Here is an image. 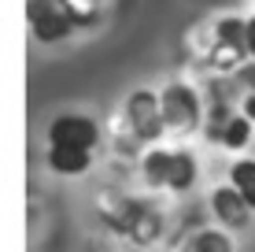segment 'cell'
Instances as JSON below:
<instances>
[{
    "instance_id": "obj_1",
    "label": "cell",
    "mask_w": 255,
    "mask_h": 252,
    "mask_svg": "<svg viewBox=\"0 0 255 252\" xmlns=\"http://www.w3.org/2000/svg\"><path fill=\"white\" fill-rule=\"evenodd\" d=\"M196 156L189 149H152L144 156V178L152 186H163V189H174V193H189L196 186Z\"/></svg>"
},
{
    "instance_id": "obj_2",
    "label": "cell",
    "mask_w": 255,
    "mask_h": 252,
    "mask_svg": "<svg viewBox=\"0 0 255 252\" xmlns=\"http://www.w3.org/2000/svg\"><path fill=\"white\" fill-rule=\"evenodd\" d=\"M248 19H222L215 26V48H211V67L215 71H241L248 59Z\"/></svg>"
},
{
    "instance_id": "obj_3",
    "label": "cell",
    "mask_w": 255,
    "mask_h": 252,
    "mask_svg": "<svg viewBox=\"0 0 255 252\" xmlns=\"http://www.w3.org/2000/svg\"><path fill=\"white\" fill-rule=\"evenodd\" d=\"M26 19H30V30L41 45H56L78 30L63 0H26Z\"/></svg>"
},
{
    "instance_id": "obj_4",
    "label": "cell",
    "mask_w": 255,
    "mask_h": 252,
    "mask_svg": "<svg viewBox=\"0 0 255 252\" xmlns=\"http://www.w3.org/2000/svg\"><path fill=\"white\" fill-rule=\"evenodd\" d=\"M108 223L119 234H126L133 245H152V241L163 234V215L155 212L152 204H144V201H122L119 215H111Z\"/></svg>"
},
{
    "instance_id": "obj_5",
    "label": "cell",
    "mask_w": 255,
    "mask_h": 252,
    "mask_svg": "<svg viewBox=\"0 0 255 252\" xmlns=\"http://www.w3.org/2000/svg\"><path fill=\"white\" fill-rule=\"evenodd\" d=\"M126 123L137 134V141H159L166 134V119H163V104L159 93L152 89H137L126 100Z\"/></svg>"
},
{
    "instance_id": "obj_6",
    "label": "cell",
    "mask_w": 255,
    "mask_h": 252,
    "mask_svg": "<svg viewBox=\"0 0 255 252\" xmlns=\"http://www.w3.org/2000/svg\"><path fill=\"white\" fill-rule=\"evenodd\" d=\"M159 104H163V119H166V130H200V97L196 89L189 85H166L159 93Z\"/></svg>"
},
{
    "instance_id": "obj_7",
    "label": "cell",
    "mask_w": 255,
    "mask_h": 252,
    "mask_svg": "<svg viewBox=\"0 0 255 252\" xmlns=\"http://www.w3.org/2000/svg\"><path fill=\"white\" fill-rule=\"evenodd\" d=\"M100 141V126L93 123L89 115H56L48 126V145H59V149H96Z\"/></svg>"
},
{
    "instance_id": "obj_8",
    "label": "cell",
    "mask_w": 255,
    "mask_h": 252,
    "mask_svg": "<svg viewBox=\"0 0 255 252\" xmlns=\"http://www.w3.org/2000/svg\"><path fill=\"white\" fill-rule=\"evenodd\" d=\"M211 212H215V219L222 223V227H230V230L248 227V219H252L248 201H244L233 186H218L215 193H211Z\"/></svg>"
},
{
    "instance_id": "obj_9",
    "label": "cell",
    "mask_w": 255,
    "mask_h": 252,
    "mask_svg": "<svg viewBox=\"0 0 255 252\" xmlns=\"http://www.w3.org/2000/svg\"><path fill=\"white\" fill-rule=\"evenodd\" d=\"M93 163V152L89 149H59V145H48V167L63 178H78L85 175Z\"/></svg>"
},
{
    "instance_id": "obj_10",
    "label": "cell",
    "mask_w": 255,
    "mask_h": 252,
    "mask_svg": "<svg viewBox=\"0 0 255 252\" xmlns=\"http://www.w3.org/2000/svg\"><path fill=\"white\" fill-rule=\"evenodd\" d=\"M207 137L218 141V145H226V149H244V145L252 141V119L248 115H230L222 126L211 130Z\"/></svg>"
},
{
    "instance_id": "obj_11",
    "label": "cell",
    "mask_w": 255,
    "mask_h": 252,
    "mask_svg": "<svg viewBox=\"0 0 255 252\" xmlns=\"http://www.w3.org/2000/svg\"><path fill=\"white\" fill-rule=\"evenodd\" d=\"M230 186L248 201V208L255 212V160H237L230 171Z\"/></svg>"
},
{
    "instance_id": "obj_12",
    "label": "cell",
    "mask_w": 255,
    "mask_h": 252,
    "mask_svg": "<svg viewBox=\"0 0 255 252\" xmlns=\"http://www.w3.org/2000/svg\"><path fill=\"white\" fill-rule=\"evenodd\" d=\"M185 252H233V241L226 238V234H218V230H204V234H196V238L189 241Z\"/></svg>"
},
{
    "instance_id": "obj_13",
    "label": "cell",
    "mask_w": 255,
    "mask_h": 252,
    "mask_svg": "<svg viewBox=\"0 0 255 252\" xmlns=\"http://www.w3.org/2000/svg\"><path fill=\"white\" fill-rule=\"evenodd\" d=\"M63 7L70 11L74 26H89V22H96V15H100V0H63Z\"/></svg>"
},
{
    "instance_id": "obj_14",
    "label": "cell",
    "mask_w": 255,
    "mask_h": 252,
    "mask_svg": "<svg viewBox=\"0 0 255 252\" xmlns=\"http://www.w3.org/2000/svg\"><path fill=\"white\" fill-rule=\"evenodd\" d=\"M237 82H241L248 93H255V59H252V63H244L241 71H237Z\"/></svg>"
},
{
    "instance_id": "obj_15",
    "label": "cell",
    "mask_w": 255,
    "mask_h": 252,
    "mask_svg": "<svg viewBox=\"0 0 255 252\" xmlns=\"http://www.w3.org/2000/svg\"><path fill=\"white\" fill-rule=\"evenodd\" d=\"M248 52H252V59H255V15L248 19Z\"/></svg>"
},
{
    "instance_id": "obj_16",
    "label": "cell",
    "mask_w": 255,
    "mask_h": 252,
    "mask_svg": "<svg viewBox=\"0 0 255 252\" xmlns=\"http://www.w3.org/2000/svg\"><path fill=\"white\" fill-rule=\"evenodd\" d=\"M244 115L255 123V93H248V97H244Z\"/></svg>"
}]
</instances>
